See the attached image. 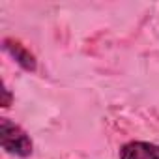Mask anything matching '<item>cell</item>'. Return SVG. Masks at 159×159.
<instances>
[{
    "label": "cell",
    "instance_id": "1",
    "mask_svg": "<svg viewBox=\"0 0 159 159\" xmlns=\"http://www.w3.org/2000/svg\"><path fill=\"white\" fill-rule=\"evenodd\" d=\"M0 144L8 153L17 157H30L34 150L28 133L10 118H0Z\"/></svg>",
    "mask_w": 159,
    "mask_h": 159
},
{
    "label": "cell",
    "instance_id": "3",
    "mask_svg": "<svg viewBox=\"0 0 159 159\" xmlns=\"http://www.w3.org/2000/svg\"><path fill=\"white\" fill-rule=\"evenodd\" d=\"M2 47H4L6 52H10V54L15 58V62H17L23 69H26V71H36V67H38L36 56H34L21 41H17V39H13V38H4Z\"/></svg>",
    "mask_w": 159,
    "mask_h": 159
},
{
    "label": "cell",
    "instance_id": "2",
    "mask_svg": "<svg viewBox=\"0 0 159 159\" xmlns=\"http://www.w3.org/2000/svg\"><path fill=\"white\" fill-rule=\"evenodd\" d=\"M118 159H159V144L144 140L125 142L118 152Z\"/></svg>",
    "mask_w": 159,
    "mask_h": 159
},
{
    "label": "cell",
    "instance_id": "4",
    "mask_svg": "<svg viewBox=\"0 0 159 159\" xmlns=\"http://www.w3.org/2000/svg\"><path fill=\"white\" fill-rule=\"evenodd\" d=\"M10 103H11V94H10L8 88H4V101H2V107H10Z\"/></svg>",
    "mask_w": 159,
    "mask_h": 159
}]
</instances>
